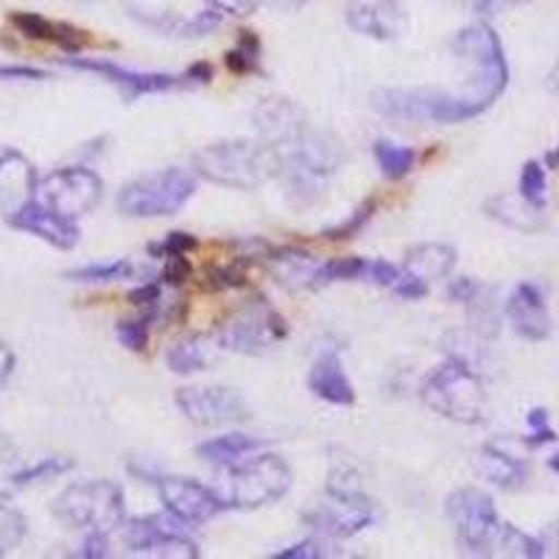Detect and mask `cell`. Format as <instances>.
<instances>
[{
    "label": "cell",
    "mask_w": 559,
    "mask_h": 559,
    "mask_svg": "<svg viewBox=\"0 0 559 559\" xmlns=\"http://www.w3.org/2000/svg\"><path fill=\"white\" fill-rule=\"evenodd\" d=\"M193 168L207 182L252 191L280 174V157L266 143L252 140H222L193 154Z\"/></svg>",
    "instance_id": "1"
},
{
    "label": "cell",
    "mask_w": 559,
    "mask_h": 559,
    "mask_svg": "<svg viewBox=\"0 0 559 559\" xmlns=\"http://www.w3.org/2000/svg\"><path fill=\"white\" fill-rule=\"evenodd\" d=\"M216 496L224 507L258 509L280 501L292 489V467L274 453H261L249 462L222 467L216 476Z\"/></svg>",
    "instance_id": "2"
},
{
    "label": "cell",
    "mask_w": 559,
    "mask_h": 559,
    "mask_svg": "<svg viewBox=\"0 0 559 559\" xmlns=\"http://www.w3.org/2000/svg\"><path fill=\"white\" fill-rule=\"evenodd\" d=\"M197 188V174L188 168H163L123 185V191L118 193V210L129 218L177 216L191 202Z\"/></svg>",
    "instance_id": "3"
},
{
    "label": "cell",
    "mask_w": 559,
    "mask_h": 559,
    "mask_svg": "<svg viewBox=\"0 0 559 559\" xmlns=\"http://www.w3.org/2000/svg\"><path fill=\"white\" fill-rule=\"evenodd\" d=\"M423 397L437 414L456 419L464 426L481 423L487 414V394L478 383L476 372L459 358H451L428 376Z\"/></svg>",
    "instance_id": "4"
},
{
    "label": "cell",
    "mask_w": 559,
    "mask_h": 559,
    "mask_svg": "<svg viewBox=\"0 0 559 559\" xmlns=\"http://www.w3.org/2000/svg\"><path fill=\"white\" fill-rule=\"evenodd\" d=\"M53 515L70 528L109 534L123 521V489L104 478L70 484L53 501Z\"/></svg>",
    "instance_id": "5"
},
{
    "label": "cell",
    "mask_w": 559,
    "mask_h": 559,
    "mask_svg": "<svg viewBox=\"0 0 559 559\" xmlns=\"http://www.w3.org/2000/svg\"><path fill=\"white\" fill-rule=\"evenodd\" d=\"M288 333L286 319L280 317L263 297H252L236 308L218 328V344L241 356H263L283 342Z\"/></svg>",
    "instance_id": "6"
},
{
    "label": "cell",
    "mask_w": 559,
    "mask_h": 559,
    "mask_svg": "<svg viewBox=\"0 0 559 559\" xmlns=\"http://www.w3.org/2000/svg\"><path fill=\"white\" fill-rule=\"evenodd\" d=\"M448 518H451L456 537L471 554H492L503 532L498 509L492 498L481 489L464 487L448 498Z\"/></svg>",
    "instance_id": "7"
},
{
    "label": "cell",
    "mask_w": 559,
    "mask_h": 559,
    "mask_svg": "<svg viewBox=\"0 0 559 559\" xmlns=\"http://www.w3.org/2000/svg\"><path fill=\"white\" fill-rule=\"evenodd\" d=\"M104 185L90 168H59L39 179L37 202L68 218H79L102 202Z\"/></svg>",
    "instance_id": "8"
},
{
    "label": "cell",
    "mask_w": 559,
    "mask_h": 559,
    "mask_svg": "<svg viewBox=\"0 0 559 559\" xmlns=\"http://www.w3.org/2000/svg\"><path fill=\"white\" fill-rule=\"evenodd\" d=\"M177 408L199 428H227L252 417L238 389L185 386L177 389Z\"/></svg>",
    "instance_id": "9"
},
{
    "label": "cell",
    "mask_w": 559,
    "mask_h": 559,
    "mask_svg": "<svg viewBox=\"0 0 559 559\" xmlns=\"http://www.w3.org/2000/svg\"><path fill=\"white\" fill-rule=\"evenodd\" d=\"M306 521L331 540H349V537L361 534L369 523L376 521V509H372L364 492L338 496V492L324 489V498L317 503L311 515H306Z\"/></svg>",
    "instance_id": "10"
},
{
    "label": "cell",
    "mask_w": 559,
    "mask_h": 559,
    "mask_svg": "<svg viewBox=\"0 0 559 559\" xmlns=\"http://www.w3.org/2000/svg\"><path fill=\"white\" fill-rule=\"evenodd\" d=\"M182 526L185 523H179L174 515H152L143 518V521H132L127 528V546L140 557L197 559V543L185 537Z\"/></svg>",
    "instance_id": "11"
},
{
    "label": "cell",
    "mask_w": 559,
    "mask_h": 559,
    "mask_svg": "<svg viewBox=\"0 0 559 559\" xmlns=\"http://www.w3.org/2000/svg\"><path fill=\"white\" fill-rule=\"evenodd\" d=\"M157 492L166 503L168 515L177 518L179 523H188V526H202L210 518H216L222 509H227L222 498L216 496V489L204 487L193 478L163 476L157 478Z\"/></svg>",
    "instance_id": "12"
},
{
    "label": "cell",
    "mask_w": 559,
    "mask_h": 559,
    "mask_svg": "<svg viewBox=\"0 0 559 559\" xmlns=\"http://www.w3.org/2000/svg\"><path fill=\"white\" fill-rule=\"evenodd\" d=\"M64 64L73 70H87V73H96L104 82L115 84L121 90V96L127 102H134L140 96H152V93H168V90L182 87L188 79L185 76H171V73H138V70L118 68L112 62H104V59H64Z\"/></svg>",
    "instance_id": "13"
},
{
    "label": "cell",
    "mask_w": 559,
    "mask_h": 559,
    "mask_svg": "<svg viewBox=\"0 0 559 559\" xmlns=\"http://www.w3.org/2000/svg\"><path fill=\"white\" fill-rule=\"evenodd\" d=\"M344 20L356 34L389 43L406 34L408 14L401 0H349Z\"/></svg>",
    "instance_id": "14"
},
{
    "label": "cell",
    "mask_w": 559,
    "mask_h": 559,
    "mask_svg": "<svg viewBox=\"0 0 559 559\" xmlns=\"http://www.w3.org/2000/svg\"><path fill=\"white\" fill-rule=\"evenodd\" d=\"M37 171L32 159L17 148H0V218H12L14 213L37 199Z\"/></svg>",
    "instance_id": "15"
},
{
    "label": "cell",
    "mask_w": 559,
    "mask_h": 559,
    "mask_svg": "<svg viewBox=\"0 0 559 559\" xmlns=\"http://www.w3.org/2000/svg\"><path fill=\"white\" fill-rule=\"evenodd\" d=\"M9 224L14 229H20V233H28V236L39 238V241L51 243L53 249H62V252L76 249L79 236H82L73 218L62 216V213H57L51 207H45L37 199L32 204H26L20 213H14L9 218Z\"/></svg>",
    "instance_id": "16"
},
{
    "label": "cell",
    "mask_w": 559,
    "mask_h": 559,
    "mask_svg": "<svg viewBox=\"0 0 559 559\" xmlns=\"http://www.w3.org/2000/svg\"><path fill=\"white\" fill-rule=\"evenodd\" d=\"M254 127L266 146H272L274 152L292 146L294 140L308 129L306 112L297 107L288 98H263L258 107H254Z\"/></svg>",
    "instance_id": "17"
},
{
    "label": "cell",
    "mask_w": 559,
    "mask_h": 559,
    "mask_svg": "<svg viewBox=\"0 0 559 559\" xmlns=\"http://www.w3.org/2000/svg\"><path fill=\"white\" fill-rule=\"evenodd\" d=\"M507 317L518 333L528 342H543L551 333V317H548L546 299L540 288L532 283H521L507 302Z\"/></svg>",
    "instance_id": "18"
},
{
    "label": "cell",
    "mask_w": 559,
    "mask_h": 559,
    "mask_svg": "<svg viewBox=\"0 0 559 559\" xmlns=\"http://www.w3.org/2000/svg\"><path fill=\"white\" fill-rule=\"evenodd\" d=\"M308 386H311V392L317 394V397L333 403V406H353V403H356V389L349 383L336 349H324L322 356L313 361L311 376H308Z\"/></svg>",
    "instance_id": "19"
},
{
    "label": "cell",
    "mask_w": 559,
    "mask_h": 559,
    "mask_svg": "<svg viewBox=\"0 0 559 559\" xmlns=\"http://www.w3.org/2000/svg\"><path fill=\"white\" fill-rule=\"evenodd\" d=\"M269 263H272L274 277L286 288H313L319 266H322L317 254L299 247L277 249V252H272Z\"/></svg>",
    "instance_id": "20"
},
{
    "label": "cell",
    "mask_w": 559,
    "mask_h": 559,
    "mask_svg": "<svg viewBox=\"0 0 559 559\" xmlns=\"http://www.w3.org/2000/svg\"><path fill=\"white\" fill-rule=\"evenodd\" d=\"M9 20H12V26L17 28L20 34H26V37H32V39H43V43H53L70 53L82 51L84 43H87L79 28L64 26V23H53V20L43 17V14L12 12V17Z\"/></svg>",
    "instance_id": "21"
},
{
    "label": "cell",
    "mask_w": 559,
    "mask_h": 559,
    "mask_svg": "<svg viewBox=\"0 0 559 559\" xmlns=\"http://www.w3.org/2000/svg\"><path fill=\"white\" fill-rule=\"evenodd\" d=\"M456 266V249L448 243H417L406 252V274L423 280V283H433L453 272Z\"/></svg>",
    "instance_id": "22"
},
{
    "label": "cell",
    "mask_w": 559,
    "mask_h": 559,
    "mask_svg": "<svg viewBox=\"0 0 559 559\" xmlns=\"http://www.w3.org/2000/svg\"><path fill=\"white\" fill-rule=\"evenodd\" d=\"M476 471L478 476H484L487 481H492L501 489H518L526 484L528 467L521 459L509 456V453L498 451L492 445H484L481 451L476 453Z\"/></svg>",
    "instance_id": "23"
},
{
    "label": "cell",
    "mask_w": 559,
    "mask_h": 559,
    "mask_svg": "<svg viewBox=\"0 0 559 559\" xmlns=\"http://www.w3.org/2000/svg\"><path fill=\"white\" fill-rule=\"evenodd\" d=\"M218 347H213V342L204 336H188L179 338L171 344V349L166 353V364L174 376H193V372H202L210 364H216Z\"/></svg>",
    "instance_id": "24"
},
{
    "label": "cell",
    "mask_w": 559,
    "mask_h": 559,
    "mask_svg": "<svg viewBox=\"0 0 559 559\" xmlns=\"http://www.w3.org/2000/svg\"><path fill=\"white\" fill-rule=\"evenodd\" d=\"M134 17H138L143 26L154 28V32L171 34V37H204V34L216 32L218 28V12H202L197 14V17H179V14L174 12H134Z\"/></svg>",
    "instance_id": "25"
},
{
    "label": "cell",
    "mask_w": 559,
    "mask_h": 559,
    "mask_svg": "<svg viewBox=\"0 0 559 559\" xmlns=\"http://www.w3.org/2000/svg\"><path fill=\"white\" fill-rule=\"evenodd\" d=\"M266 442L258 437H247V433H227V437H216L207 439L202 445L197 448L199 456L204 462L216 464V467H227V464L241 462L243 456H252V453L263 451Z\"/></svg>",
    "instance_id": "26"
},
{
    "label": "cell",
    "mask_w": 559,
    "mask_h": 559,
    "mask_svg": "<svg viewBox=\"0 0 559 559\" xmlns=\"http://www.w3.org/2000/svg\"><path fill=\"white\" fill-rule=\"evenodd\" d=\"M492 218H498V222L509 224V227H518V229H534L537 224L526 222V218L537 216V210L534 204H528L523 197H496L489 199L487 207H484Z\"/></svg>",
    "instance_id": "27"
},
{
    "label": "cell",
    "mask_w": 559,
    "mask_h": 559,
    "mask_svg": "<svg viewBox=\"0 0 559 559\" xmlns=\"http://www.w3.org/2000/svg\"><path fill=\"white\" fill-rule=\"evenodd\" d=\"M376 159H378V166H381L383 177L403 179L412 174L414 163H417V154H414L408 146H397V143H389V140H378Z\"/></svg>",
    "instance_id": "28"
},
{
    "label": "cell",
    "mask_w": 559,
    "mask_h": 559,
    "mask_svg": "<svg viewBox=\"0 0 559 559\" xmlns=\"http://www.w3.org/2000/svg\"><path fill=\"white\" fill-rule=\"evenodd\" d=\"M68 471H73V459L68 456L39 459V462L28 464V467H20V471L14 473V489L32 487V484H39V481H51V478L64 476Z\"/></svg>",
    "instance_id": "29"
},
{
    "label": "cell",
    "mask_w": 559,
    "mask_h": 559,
    "mask_svg": "<svg viewBox=\"0 0 559 559\" xmlns=\"http://www.w3.org/2000/svg\"><path fill=\"white\" fill-rule=\"evenodd\" d=\"M134 272L132 263L127 258L121 261H109V263H87L82 269H73L64 277L73 280V283H112V280H123Z\"/></svg>",
    "instance_id": "30"
},
{
    "label": "cell",
    "mask_w": 559,
    "mask_h": 559,
    "mask_svg": "<svg viewBox=\"0 0 559 559\" xmlns=\"http://www.w3.org/2000/svg\"><path fill=\"white\" fill-rule=\"evenodd\" d=\"M367 266L369 261H364V258H333V261H324L322 266H319L313 288L331 286V283H336V280L367 277Z\"/></svg>",
    "instance_id": "31"
},
{
    "label": "cell",
    "mask_w": 559,
    "mask_h": 559,
    "mask_svg": "<svg viewBox=\"0 0 559 559\" xmlns=\"http://www.w3.org/2000/svg\"><path fill=\"white\" fill-rule=\"evenodd\" d=\"M26 518L0 498V557H7L9 551L20 546V540L26 537Z\"/></svg>",
    "instance_id": "32"
},
{
    "label": "cell",
    "mask_w": 559,
    "mask_h": 559,
    "mask_svg": "<svg viewBox=\"0 0 559 559\" xmlns=\"http://www.w3.org/2000/svg\"><path fill=\"white\" fill-rule=\"evenodd\" d=\"M496 548H501V554H509V557H526V559L546 557L543 540H534V537L518 532L515 526H507V523H503L501 540H498Z\"/></svg>",
    "instance_id": "33"
},
{
    "label": "cell",
    "mask_w": 559,
    "mask_h": 559,
    "mask_svg": "<svg viewBox=\"0 0 559 559\" xmlns=\"http://www.w3.org/2000/svg\"><path fill=\"white\" fill-rule=\"evenodd\" d=\"M521 197L528 204L540 207L546 204V168L537 163V159H528L521 171Z\"/></svg>",
    "instance_id": "34"
},
{
    "label": "cell",
    "mask_w": 559,
    "mask_h": 559,
    "mask_svg": "<svg viewBox=\"0 0 559 559\" xmlns=\"http://www.w3.org/2000/svg\"><path fill=\"white\" fill-rule=\"evenodd\" d=\"M148 322H152L148 317L146 319H129V322H118V328H115V336H118V342H121L129 353H143L148 344Z\"/></svg>",
    "instance_id": "35"
},
{
    "label": "cell",
    "mask_w": 559,
    "mask_h": 559,
    "mask_svg": "<svg viewBox=\"0 0 559 559\" xmlns=\"http://www.w3.org/2000/svg\"><path fill=\"white\" fill-rule=\"evenodd\" d=\"M207 292H227V288L247 286V274L241 266H213L204 272V283Z\"/></svg>",
    "instance_id": "36"
},
{
    "label": "cell",
    "mask_w": 559,
    "mask_h": 559,
    "mask_svg": "<svg viewBox=\"0 0 559 559\" xmlns=\"http://www.w3.org/2000/svg\"><path fill=\"white\" fill-rule=\"evenodd\" d=\"M372 213H376V202H372V199H369V202H364L361 207H358L356 213H353V216L347 218V222L338 224V227L324 229L322 236L328 238V241H349V238L356 236L358 229H361L364 224H367L369 218H372Z\"/></svg>",
    "instance_id": "37"
},
{
    "label": "cell",
    "mask_w": 559,
    "mask_h": 559,
    "mask_svg": "<svg viewBox=\"0 0 559 559\" xmlns=\"http://www.w3.org/2000/svg\"><path fill=\"white\" fill-rule=\"evenodd\" d=\"M199 247L197 238L191 236V233H182V229H177V233H168L166 241H159V243H152L148 247V252H152V258H171V254H188L193 252V249Z\"/></svg>",
    "instance_id": "38"
},
{
    "label": "cell",
    "mask_w": 559,
    "mask_h": 559,
    "mask_svg": "<svg viewBox=\"0 0 559 559\" xmlns=\"http://www.w3.org/2000/svg\"><path fill=\"white\" fill-rule=\"evenodd\" d=\"M254 53H258V39L249 32H243V39L238 48L227 51V68L236 70V73H247V70L254 68Z\"/></svg>",
    "instance_id": "39"
},
{
    "label": "cell",
    "mask_w": 559,
    "mask_h": 559,
    "mask_svg": "<svg viewBox=\"0 0 559 559\" xmlns=\"http://www.w3.org/2000/svg\"><path fill=\"white\" fill-rule=\"evenodd\" d=\"M17 462L20 459L12 442L7 437H0V498L7 496L9 487L14 489V473L20 471Z\"/></svg>",
    "instance_id": "40"
},
{
    "label": "cell",
    "mask_w": 559,
    "mask_h": 559,
    "mask_svg": "<svg viewBox=\"0 0 559 559\" xmlns=\"http://www.w3.org/2000/svg\"><path fill=\"white\" fill-rule=\"evenodd\" d=\"M333 551H328V546H324L322 540H302L297 543V546L286 548V551H277L272 554L274 559H322V557H331Z\"/></svg>",
    "instance_id": "41"
},
{
    "label": "cell",
    "mask_w": 559,
    "mask_h": 559,
    "mask_svg": "<svg viewBox=\"0 0 559 559\" xmlns=\"http://www.w3.org/2000/svg\"><path fill=\"white\" fill-rule=\"evenodd\" d=\"M191 277V263H188V254H171L163 263V283L166 286H182L185 280Z\"/></svg>",
    "instance_id": "42"
},
{
    "label": "cell",
    "mask_w": 559,
    "mask_h": 559,
    "mask_svg": "<svg viewBox=\"0 0 559 559\" xmlns=\"http://www.w3.org/2000/svg\"><path fill=\"white\" fill-rule=\"evenodd\" d=\"M367 280H372L376 286H389V288H392L394 283L401 280V269L394 266V263H386V261H369Z\"/></svg>",
    "instance_id": "43"
},
{
    "label": "cell",
    "mask_w": 559,
    "mask_h": 559,
    "mask_svg": "<svg viewBox=\"0 0 559 559\" xmlns=\"http://www.w3.org/2000/svg\"><path fill=\"white\" fill-rule=\"evenodd\" d=\"M159 297H163V286L159 283H146V286H140V288H132L129 292V302L138 308H152V311H157L159 306Z\"/></svg>",
    "instance_id": "44"
},
{
    "label": "cell",
    "mask_w": 559,
    "mask_h": 559,
    "mask_svg": "<svg viewBox=\"0 0 559 559\" xmlns=\"http://www.w3.org/2000/svg\"><path fill=\"white\" fill-rule=\"evenodd\" d=\"M213 12L218 14H233V17H247L254 12L258 0H204Z\"/></svg>",
    "instance_id": "45"
},
{
    "label": "cell",
    "mask_w": 559,
    "mask_h": 559,
    "mask_svg": "<svg viewBox=\"0 0 559 559\" xmlns=\"http://www.w3.org/2000/svg\"><path fill=\"white\" fill-rule=\"evenodd\" d=\"M392 288H394V294H397V297L408 299V302H414V299H423L428 294V283L412 277V274H401V280H397Z\"/></svg>",
    "instance_id": "46"
},
{
    "label": "cell",
    "mask_w": 559,
    "mask_h": 559,
    "mask_svg": "<svg viewBox=\"0 0 559 559\" xmlns=\"http://www.w3.org/2000/svg\"><path fill=\"white\" fill-rule=\"evenodd\" d=\"M79 557L84 559H104L109 557V540H107V532H87L82 543V551Z\"/></svg>",
    "instance_id": "47"
},
{
    "label": "cell",
    "mask_w": 559,
    "mask_h": 559,
    "mask_svg": "<svg viewBox=\"0 0 559 559\" xmlns=\"http://www.w3.org/2000/svg\"><path fill=\"white\" fill-rule=\"evenodd\" d=\"M478 292H481V286H478L476 280L459 277L453 280L451 288H448V297H451L453 302H476Z\"/></svg>",
    "instance_id": "48"
},
{
    "label": "cell",
    "mask_w": 559,
    "mask_h": 559,
    "mask_svg": "<svg viewBox=\"0 0 559 559\" xmlns=\"http://www.w3.org/2000/svg\"><path fill=\"white\" fill-rule=\"evenodd\" d=\"M0 79H7V82H45L48 73L37 68H23V64H9V68H0Z\"/></svg>",
    "instance_id": "49"
},
{
    "label": "cell",
    "mask_w": 559,
    "mask_h": 559,
    "mask_svg": "<svg viewBox=\"0 0 559 559\" xmlns=\"http://www.w3.org/2000/svg\"><path fill=\"white\" fill-rule=\"evenodd\" d=\"M523 3H528V0H478L476 9L484 17H492V14H503L509 12V9L523 7Z\"/></svg>",
    "instance_id": "50"
},
{
    "label": "cell",
    "mask_w": 559,
    "mask_h": 559,
    "mask_svg": "<svg viewBox=\"0 0 559 559\" xmlns=\"http://www.w3.org/2000/svg\"><path fill=\"white\" fill-rule=\"evenodd\" d=\"M185 79H188V82H197V84H207L210 79H213V68H210L207 62H197L185 70Z\"/></svg>",
    "instance_id": "51"
},
{
    "label": "cell",
    "mask_w": 559,
    "mask_h": 559,
    "mask_svg": "<svg viewBox=\"0 0 559 559\" xmlns=\"http://www.w3.org/2000/svg\"><path fill=\"white\" fill-rule=\"evenodd\" d=\"M12 369H14V353H12V347H9V344L0 338V383L12 376Z\"/></svg>",
    "instance_id": "52"
},
{
    "label": "cell",
    "mask_w": 559,
    "mask_h": 559,
    "mask_svg": "<svg viewBox=\"0 0 559 559\" xmlns=\"http://www.w3.org/2000/svg\"><path fill=\"white\" fill-rule=\"evenodd\" d=\"M526 419H528V428H532V431H543V428H548V412H546V408H532Z\"/></svg>",
    "instance_id": "53"
},
{
    "label": "cell",
    "mask_w": 559,
    "mask_h": 559,
    "mask_svg": "<svg viewBox=\"0 0 559 559\" xmlns=\"http://www.w3.org/2000/svg\"><path fill=\"white\" fill-rule=\"evenodd\" d=\"M554 439H557V433H554L551 428H543V431H534L532 437L526 439V445L537 448V445H546V442H554Z\"/></svg>",
    "instance_id": "54"
},
{
    "label": "cell",
    "mask_w": 559,
    "mask_h": 559,
    "mask_svg": "<svg viewBox=\"0 0 559 559\" xmlns=\"http://www.w3.org/2000/svg\"><path fill=\"white\" fill-rule=\"evenodd\" d=\"M272 7H280V9H288V12H294V9H299L306 0H269Z\"/></svg>",
    "instance_id": "55"
},
{
    "label": "cell",
    "mask_w": 559,
    "mask_h": 559,
    "mask_svg": "<svg viewBox=\"0 0 559 559\" xmlns=\"http://www.w3.org/2000/svg\"><path fill=\"white\" fill-rule=\"evenodd\" d=\"M546 166L554 168V171H559V148H551V152L546 154Z\"/></svg>",
    "instance_id": "56"
},
{
    "label": "cell",
    "mask_w": 559,
    "mask_h": 559,
    "mask_svg": "<svg viewBox=\"0 0 559 559\" xmlns=\"http://www.w3.org/2000/svg\"><path fill=\"white\" fill-rule=\"evenodd\" d=\"M548 464H551V471H557V473H559V453H557V456L548 459Z\"/></svg>",
    "instance_id": "57"
}]
</instances>
